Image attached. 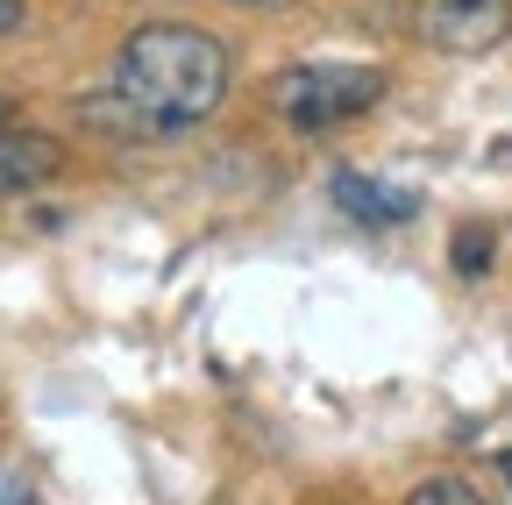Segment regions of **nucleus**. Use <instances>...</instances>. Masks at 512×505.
Here are the masks:
<instances>
[{
	"label": "nucleus",
	"mask_w": 512,
	"mask_h": 505,
	"mask_svg": "<svg viewBox=\"0 0 512 505\" xmlns=\"http://www.w3.org/2000/svg\"><path fill=\"white\" fill-rule=\"evenodd\" d=\"M64 164V150L36 129H0V200L29 193V185H43L50 171Z\"/></svg>",
	"instance_id": "4"
},
{
	"label": "nucleus",
	"mask_w": 512,
	"mask_h": 505,
	"mask_svg": "<svg viewBox=\"0 0 512 505\" xmlns=\"http://www.w3.org/2000/svg\"><path fill=\"white\" fill-rule=\"evenodd\" d=\"M413 29L427 50L477 57L512 36V0H413Z\"/></svg>",
	"instance_id": "3"
},
{
	"label": "nucleus",
	"mask_w": 512,
	"mask_h": 505,
	"mask_svg": "<svg viewBox=\"0 0 512 505\" xmlns=\"http://www.w3.org/2000/svg\"><path fill=\"white\" fill-rule=\"evenodd\" d=\"M0 505H36V491H29L15 470H0Z\"/></svg>",
	"instance_id": "8"
},
{
	"label": "nucleus",
	"mask_w": 512,
	"mask_h": 505,
	"mask_svg": "<svg viewBox=\"0 0 512 505\" xmlns=\"http://www.w3.org/2000/svg\"><path fill=\"white\" fill-rule=\"evenodd\" d=\"M0 129H8V100H0Z\"/></svg>",
	"instance_id": "12"
},
{
	"label": "nucleus",
	"mask_w": 512,
	"mask_h": 505,
	"mask_svg": "<svg viewBox=\"0 0 512 505\" xmlns=\"http://www.w3.org/2000/svg\"><path fill=\"white\" fill-rule=\"evenodd\" d=\"M235 8H285V0H235Z\"/></svg>",
	"instance_id": "10"
},
{
	"label": "nucleus",
	"mask_w": 512,
	"mask_h": 505,
	"mask_svg": "<svg viewBox=\"0 0 512 505\" xmlns=\"http://www.w3.org/2000/svg\"><path fill=\"white\" fill-rule=\"evenodd\" d=\"M228 100V50L192 22H143L114 57V93L93 114H121L128 129H200Z\"/></svg>",
	"instance_id": "1"
},
{
	"label": "nucleus",
	"mask_w": 512,
	"mask_h": 505,
	"mask_svg": "<svg viewBox=\"0 0 512 505\" xmlns=\"http://www.w3.org/2000/svg\"><path fill=\"white\" fill-rule=\"evenodd\" d=\"M406 505H484V491L463 484V477H427V484H413Z\"/></svg>",
	"instance_id": "6"
},
{
	"label": "nucleus",
	"mask_w": 512,
	"mask_h": 505,
	"mask_svg": "<svg viewBox=\"0 0 512 505\" xmlns=\"http://www.w3.org/2000/svg\"><path fill=\"white\" fill-rule=\"evenodd\" d=\"M335 200H342V214H356V221H406L420 200L413 193H392V185H377V178H363V171H335Z\"/></svg>",
	"instance_id": "5"
},
{
	"label": "nucleus",
	"mask_w": 512,
	"mask_h": 505,
	"mask_svg": "<svg viewBox=\"0 0 512 505\" xmlns=\"http://www.w3.org/2000/svg\"><path fill=\"white\" fill-rule=\"evenodd\" d=\"M22 29V0H0V36H15Z\"/></svg>",
	"instance_id": "9"
},
{
	"label": "nucleus",
	"mask_w": 512,
	"mask_h": 505,
	"mask_svg": "<svg viewBox=\"0 0 512 505\" xmlns=\"http://www.w3.org/2000/svg\"><path fill=\"white\" fill-rule=\"evenodd\" d=\"M456 271H463V278H484V271H491V228H484V221H470V228L456 235Z\"/></svg>",
	"instance_id": "7"
},
{
	"label": "nucleus",
	"mask_w": 512,
	"mask_h": 505,
	"mask_svg": "<svg viewBox=\"0 0 512 505\" xmlns=\"http://www.w3.org/2000/svg\"><path fill=\"white\" fill-rule=\"evenodd\" d=\"M384 100V72L377 65H342V57H320V65H292L271 79V107L306 136H328L342 121L370 114Z\"/></svg>",
	"instance_id": "2"
},
{
	"label": "nucleus",
	"mask_w": 512,
	"mask_h": 505,
	"mask_svg": "<svg viewBox=\"0 0 512 505\" xmlns=\"http://www.w3.org/2000/svg\"><path fill=\"white\" fill-rule=\"evenodd\" d=\"M498 477H505V484H512V449H505V456H498Z\"/></svg>",
	"instance_id": "11"
}]
</instances>
